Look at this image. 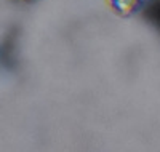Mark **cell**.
I'll use <instances>...</instances> for the list:
<instances>
[{"label": "cell", "instance_id": "obj_1", "mask_svg": "<svg viewBox=\"0 0 160 152\" xmlns=\"http://www.w3.org/2000/svg\"><path fill=\"white\" fill-rule=\"evenodd\" d=\"M106 3L115 15L128 18L144 5V0H106Z\"/></svg>", "mask_w": 160, "mask_h": 152}]
</instances>
